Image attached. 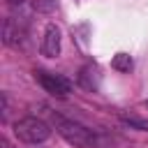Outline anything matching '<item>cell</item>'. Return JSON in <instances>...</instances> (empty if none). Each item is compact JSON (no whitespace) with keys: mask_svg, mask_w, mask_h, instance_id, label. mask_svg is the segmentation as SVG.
<instances>
[{"mask_svg":"<svg viewBox=\"0 0 148 148\" xmlns=\"http://www.w3.org/2000/svg\"><path fill=\"white\" fill-rule=\"evenodd\" d=\"M53 125H56V132H58L67 143H72V146H76V148H90V146H95V134H92L88 127H83L81 123L53 113Z\"/></svg>","mask_w":148,"mask_h":148,"instance_id":"6da1fadb","label":"cell"},{"mask_svg":"<svg viewBox=\"0 0 148 148\" xmlns=\"http://www.w3.org/2000/svg\"><path fill=\"white\" fill-rule=\"evenodd\" d=\"M14 136L23 143H30V146H37V143H44L49 136H51V127L46 120L42 118H35V116H25L21 120L14 123Z\"/></svg>","mask_w":148,"mask_h":148,"instance_id":"7a4b0ae2","label":"cell"},{"mask_svg":"<svg viewBox=\"0 0 148 148\" xmlns=\"http://www.w3.org/2000/svg\"><path fill=\"white\" fill-rule=\"evenodd\" d=\"M35 79L37 83L53 97H65L72 92V81L65 79L62 74H53V72H44V69H37L35 72Z\"/></svg>","mask_w":148,"mask_h":148,"instance_id":"3957f363","label":"cell"},{"mask_svg":"<svg viewBox=\"0 0 148 148\" xmlns=\"http://www.w3.org/2000/svg\"><path fill=\"white\" fill-rule=\"evenodd\" d=\"M60 28L56 23H49L44 28V37H42V44H39V51L42 56L46 58H58L60 56Z\"/></svg>","mask_w":148,"mask_h":148,"instance_id":"277c9868","label":"cell"},{"mask_svg":"<svg viewBox=\"0 0 148 148\" xmlns=\"http://www.w3.org/2000/svg\"><path fill=\"white\" fill-rule=\"evenodd\" d=\"M23 39H25L23 23H18V18H14V16H7L2 23V42L7 46H21Z\"/></svg>","mask_w":148,"mask_h":148,"instance_id":"5b68a950","label":"cell"},{"mask_svg":"<svg viewBox=\"0 0 148 148\" xmlns=\"http://www.w3.org/2000/svg\"><path fill=\"white\" fill-rule=\"evenodd\" d=\"M111 67L118 69V72H130L132 69V58L127 53H118L113 60H111Z\"/></svg>","mask_w":148,"mask_h":148,"instance_id":"8992f818","label":"cell"},{"mask_svg":"<svg viewBox=\"0 0 148 148\" xmlns=\"http://www.w3.org/2000/svg\"><path fill=\"white\" fill-rule=\"evenodd\" d=\"M30 5H32V9L39 12V14H51V12L56 9L58 0H30Z\"/></svg>","mask_w":148,"mask_h":148,"instance_id":"52a82bcc","label":"cell"},{"mask_svg":"<svg viewBox=\"0 0 148 148\" xmlns=\"http://www.w3.org/2000/svg\"><path fill=\"white\" fill-rule=\"evenodd\" d=\"M23 2H25V0H9V5H14V7H16V5H23Z\"/></svg>","mask_w":148,"mask_h":148,"instance_id":"ba28073f","label":"cell"},{"mask_svg":"<svg viewBox=\"0 0 148 148\" xmlns=\"http://www.w3.org/2000/svg\"><path fill=\"white\" fill-rule=\"evenodd\" d=\"M143 109H146V111H148V99H146V102H143Z\"/></svg>","mask_w":148,"mask_h":148,"instance_id":"9c48e42d","label":"cell"}]
</instances>
